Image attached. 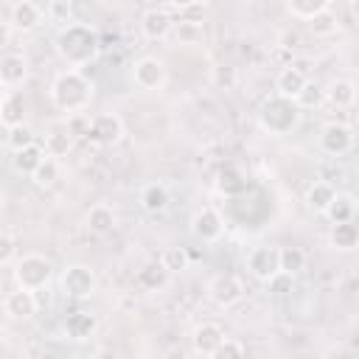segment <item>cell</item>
Masks as SVG:
<instances>
[{
  "label": "cell",
  "instance_id": "24",
  "mask_svg": "<svg viewBox=\"0 0 359 359\" xmlns=\"http://www.w3.org/2000/svg\"><path fill=\"white\" fill-rule=\"evenodd\" d=\"M328 244H331L334 250H339V252L356 250V244H359V227L353 224V219H351V222H337V224H331V230H328Z\"/></svg>",
  "mask_w": 359,
  "mask_h": 359
},
{
  "label": "cell",
  "instance_id": "19",
  "mask_svg": "<svg viewBox=\"0 0 359 359\" xmlns=\"http://www.w3.org/2000/svg\"><path fill=\"white\" fill-rule=\"evenodd\" d=\"M137 202H140V208H143L146 213L157 216V213L168 210L171 194H168V188H165L163 182H146V185L140 188V194H137Z\"/></svg>",
  "mask_w": 359,
  "mask_h": 359
},
{
  "label": "cell",
  "instance_id": "16",
  "mask_svg": "<svg viewBox=\"0 0 359 359\" xmlns=\"http://www.w3.org/2000/svg\"><path fill=\"white\" fill-rule=\"evenodd\" d=\"M25 118H28V98H25V93L8 90L0 98V123L8 129V126H17V123H25Z\"/></svg>",
  "mask_w": 359,
  "mask_h": 359
},
{
  "label": "cell",
  "instance_id": "9",
  "mask_svg": "<svg viewBox=\"0 0 359 359\" xmlns=\"http://www.w3.org/2000/svg\"><path fill=\"white\" fill-rule=\"evenodd\" d=\"M84 137L93 140L95 146H115L123 137V121H121V115H115V112L93 115Z\"/></svg>",
  "mask_w": 359,
  "mask_h": 359
},
{
  "label": "cell",
  "instance_id": "4",
  "mask_svg": "<svg viewBox=\"0 0 359 359\" xmlns=\"http://www.w3.org/2000/svg\"><path fill=\"white\" fill-rule=\"evenodd\" d=\"M56 275V266L48 255L42 252H22L20 258L11 261V278H14V286H22V289H31V292H42L50 286Z\"/></svg>",
  "mask_w": 359,
  "mask_h": 359
},
{
  "label": "cell",
  "instance_id": "29",
  "mask_svg": "<svg viewBox=\"0 0 359 359\" xmlns=\"http://www.w3.org/2000/svg\"><path fill=\"white\" fill-rule=\"evenodd\" d=\"M165 283H168V272H165V266L160 261H149V264H143L137 269V286L154 292V289H163Z\"/></svg>",
  "mask_w": 359,
  "mask_h": 359
},
{
  "label": "cell",
  "instance_id": "31",
  "mask_svg": "<svg viewBox=\"0 0 359 359\" xmlns=\"http://www.w3.org/2000/svg\"><path fill=\"white\" fill-rule=\"evenodd\" d=\"M294 101H297L300 109H317V107L325 104V87L317 84V81H311V79H306V84L300 87V93L294 95Z\"/></svg>",
  "mask_w": 359,
  "mask_h": 359
},
{
  "label": "cell",
  "instance_id": "13",
  "mask_svg": "<svg viewBox=\"0 0 359 359\" xmlns=\"http://www.w3.org/2000/svg\"><path fill=\"white\" fill-rule=\"evenodd\" d=\"M247 272L255 278V280H266L269 275L278 272V247H269V244H261V247H252L247 252Z\"/></svg>",
  "mask_w": 359,
  "mask_h": 359
},
{
  "label": "cell",
  "instance_id": "44",
  "mask_svg": "<svg viewBox=\"0 0 359 359\" xmlns=\"http://www.w3.org/2000/svg\"><path fill=\"white\" fill-rule=\"evenodd\" d=\"M202 14H205V3L199 0V3H194L188 8H182L180 11V20H185V22H202Z\"/></svg>",
  "mask_w": 359,
  "mask_h": 359
},
{
  "label": "cell",
  "instance_id": "10",
  "mask_svg": "<svg viewBox=\"0 0 359 359\" xmlns=\"http://www.w3.org/2000/svg\"><path fill=\"white\" fill-rule=\"evenodd\" d=\"M222 233H224V219H222V213H219L216 208L205 205V208H199V210L191 216V236H194L196 241L213 244V241L222 238Z\"/></svg>",
  "mask_w": 359,
  "mask_h": 359
},
{
  "label": "cell",
  "instance_id": "1",
  "mask_svg": "<svg viewBox=\"0 0 359 359\" xmlns=\"http://www.w3.org/2000/svg\"><path fill=\"white\" fill-rule=\"evenodd\" d=\"M101 50V39L95 34V28H90L87 22H67L59 28L56 34V53L62 56V62H67V67H87Z\"/></svg>",
  "mask_w": 359,
  "mask_h": 359
},
{
  "label": "cell",
  "instance_id": "43",
  "mask_svg": "<svg viewBox=\"0 0 359 359\" xmlns=\"http://www.w3.org/2000/svg\"><path fill=\"white\" fill-rule=\"evenodd\" d=\"M87 126H90V118H87L84 112H76V115H70V121H67V132H70L73 137H84V135H87Z\"/></svg>",
  "mask_w": 359,
  "mask_h": 359
},
{
  "label": "cell",
  "instance_id": "32",
  "mask_svg": "<svg viewBox=\"0 0 359 359\" xmlns=\"http://www.w3.org/2000/svg\"><path fill=\"white\" fill-rule=\"evenodd\" d=\"M42 149H45L48 157H67L70 149H73V135L67 129H53V132H48Z\"/></svg>",
  "mask_w": 359,
  "mask_h": 359
},
{
  "label": "cell",
  "instance_id": "30",
  "mask_svg": "<svg viewBox=\"0 0 359 359\" xmlns=\"http://www.w3.org/2000/svg\"><path fill=\"white\" fill-rule=\"evenodd\" d=\"M278 269L292 272V275L303 272L306 269V252H303V247H294V244L278 247Z\"/></svg>",
  "mask_w": 359,
  "mask_h": 359
},
{
  "label": "cell",
  "instance_id": "37",
  "mask_svg": "<svg viewBox=\"0 0 359 359\" xmlns=\"http://www.w3.org/2000/svg\"><path fill=\"white\" fill-rule=\"evenodd\" d=\"M264 283H266V292H269V294H275V297H286V294L294 289V275H292V272L278 269V272H275V275H269Z\"/></svg>",
  "mask_w": 359,
  "mask_h": 359
},
{
  "label": "cell",
  "instance_id": "17",
  "mask_svg": "<svg viewBox=\"0 0 359 359\" xmlns=\"http://www.w3.org/2000/svg\"><path fill=\"white\" fill-rule=\"evenodd\" d=\"M28 79V62L22 53H3L0 56V84L8 90L22 87Z\"/></svg>",
  "mask_w": 359,
  "mask_h": 359
},
{
  "label": "cell",
  "instance_id": "28",
  "mask_svg": "<svg viewBox=\"0 0 359 359\" xmlns=\"http://www.w3.org/2000/svg\"><path fill=\"white\" fill-rule=\"evenodd\" d=\"M334 194H337L334 182H325V180H314V182L309 185V191H306V205H309V210H314V213H323V210H325V205L334 199Z\"/></svg>",
  "mask_w": 359,
  "mask_h": 359
},
{
  "label": "cell",
  "instance_id": "27",
  "mask_svg": "<svg viewBox=\"0 0 359 359\" xmlns=\"http://www.w3.org/2000/svg\"><path fill=\"white\" fill-rule=\"evenodd\" d=\"M306 25H309L311 36H317V39H328V36H334V34L339 31V17H337L331 8H323V11H317L314 17H309Z\"/></svg>",
  "mask_w": 359,
  "mask_h": 359
},
{
  "label": "cell",
  "instance_id": "26",
  "mask_svg": "<svg viewBox=\"0 0 359 359\" xmlns=\"http://www.w3.org/2000/svg\"><path fill=\"white\" fill-rule=\"evenodd\" d=\"M216 188H219V194H224V196H238V194L247 191V177L241 174V168L224 165V168L219 171V177H216Z\"/></svg>",
  "mask_w": 359,
  "mask_h": 359
},
{
  "label": "cell",
  "instance_id": "12",
  "mask_svg": "<svg viewBox=\"0 0 359 359\" xmlns=\"http://www.w3.org/2000/svg\"><path fill=\"white\" fill-rule=\"evenodd\" d=\"M42 20H45V11H42V6L34 3V0H17V3L11 6V11H8V25H11L14 31H20V34H28V31L39 28Z\"/></svg>",
  "mask_w": 359,
  "mask_h": 359
},
{
  "label": "cell",
  "instance_id": "42",
  "mask_svg": "<svg viewBox=\"0 0 359 359\" xmlns=\"http://www.w3.org/2000/svg\"><path fill=\"white\" fill-rule=\"evenodd\" d=\"M278 48H280V50H297V48H303V36H300L294 28H286V31H280V36H278Z\"/></svg>",
  "mask_w": 359,
  "mask_h": 359
},
{
  "label": "cell",
  "instance_id": "22",
  "mask_svg": "<svg viewBox=\"0 0 359 359\" xmlns=\"http://www.w3.org/2000/svg\"><path fill=\"white\" fill-rule=\"evenodd\" d=\"M325 101L334 109H351L353 101H356V84H353V79H334L325 87Z\"/></svg>",
  "mask_w": 359,
  "mask_h": 359
},
{
  "label": "cell",
  "instance_id": "34",
  "mask_svg": "<svg viewBox=\"0 0 359 359\" xmlns=\"http://www.w3.org/2000/svg\"><path fill=\"white\" fill-rule=\"evenodd\" d=\"M59 171H62V168H59V160L45 154V160L36 165V171L31 174V180H34L36 188H50V185H56V180H59Z\"/></svg>",
  "mask_w": 359,
  "mask_h": 359
},
{
  "label": "cell",
  "instance_id": "48",
  "mask_svg": "<svg viewBox=\"0 0 359 359\" xmlns=\"http://www.w3.org/2000/svg\"><path fill=\"white\" fill-rule=\"evenodd\" d=\"M101 3H118V0H101Z\"/></svg>",
  "mask_w": 359,
  "mask_h": 359
},
{
  "label": "cell",
  "instance_id": "25",
  "mask_svg": "<svg viewBox=\"0 0 359 359\" xmlns=\"http://www.w3.org/2000/svg\"><path fill=\"white\" fill-rule=\"evenodd\" d=\"M320 216H325L331 224H337V222H351L353 216H356V199H353V194H334V199L325 205V210L320 213Z\"/></svg>",
  "mask_w": 359,
  "mask_h": 359
},
{
  "label": "cell",
  "instance_id": "35",
  "mask_svg": "<svg viewBox=\"0 0 359 359\" xmlns=\"http://www.w3.org/2000/svg\"><path fill=\"white\" fill-rule=\"evenodd\" d=\"M6 143H8L11 151H17V149H22V146L36 143V135H34V129H31L28 123H17V126H8V129H6Z\"/></svg>",
  "mask_w": 359,
  "mask_h": 359
},
{
  "label": "cell",
  "instance_id": "39",
  "mask_svg": "<svg viewBox=\"0 0 359 359\" xmlns=\"http://www.w3.org/2000/svg\"><path fill=\"white\" fill-rule=\"evenodd\" d=\"M244 353H247V345H244V342H238V339H233V337H224V339L219 342V348H216L213 356H219V359H238V356H244Z\"/></svg>",
  "mask_w": 359,
  "mask_h": 359
},
{
  "label": "cell",
  "instance_id": "11",
  "mask_svg": "<svg viewBox=\"0 0 359 359\" xmlns=\"http://www.w3.org/2000/svg\"><path fill=\"white\" fill-rule=\"evenodd\" d=\"M3 311H6L11 320H31V317L39 311V297H36V292H31V289L14 286V292H8V294L3 297Z\"/></svg>",
  "mask_w": 359,
  "mask_h": 359
},
{
  "label": "cell",
  "instance_id": "18",
  "mask_svg": "<svg viewBox=\"0 0 359 359\" xmlns=\"http://www.w3.org/2000/svg\"><path fill=\"white\" fill-rule=\"evenodd\" d=\"M84 224H87V230H90L93 236H109V233L118 227V213L112 210V205L98 202V205H93V208L87 210Z\"/></svg>",
  "mask_w": 359,
  "mask_h": 359
},
{
  "label": "cell",
  "instance_id": "40",
  "mask_svg": "<svg viewBox=\"0 0 359 359\" xmlns=\"http://www.w3.org/2000/svg\"><path fill=\"white\" fill-rule=\"evenodd\" d=\"M17 258V238L8 230H0V266H8Z\"/></svg>",
  "mask_w": 359,
  "mask_h": 359
},
{
  "label": "cell",
  "instance_id": "33",
  "mask_svg": "<svg viewBox=\"0 0 359 359\" xmlns=\"http://www.w3.org/2000/svg\"><path fill=\"white\" fill-rule=\"evenodd\" d=\"M283 6H286V11H289L294 20L306 22V20L314 17L317 11L331 8V0H283Z\"/></svg>",
  "mask_w": 359,
  "mask_h": 359
},
{
  "label": "cell",
  "instance_id": "5",
  "mask_svg": "<svg viewBox=\"0 0 359 359\" xmlns=\"http://www.w3.org/2000/svg\"><path fill=\"white\" fill-rule=\"evenodd\" d=\"M59 286L73 300H90L98 292V275L87 264H67L59 275Z\"/></svg>",
  "mask_w": 359,
  "mask_h": 359
},
{
  "label": "cell",
  "instance_id": "15",
  "mask_svg": "<svg viewBox=\"0 0 359 359\" xmlns=\"http://www.w3.org/2000/svg\"><path fill=\"white\" fill-rule=\"evenodd\" d=\"M222 339H224V328L219 323H199L191 334V348L196 356H213Z\"/></svg>",
  "mask_w": 359,
  "mask_h": 359
},
{
  "label": "cell",
  "instance_id": "41",
  "mask_svg": "<svg viewBox=\"0 0 359 359\" xmlns=\"http://www.w3.org/2000/svg\"><path fill=\"white\" fill-rule=\"evenodd\" d=\"M174 25H177V22H174ZM177 36L185 39V42H196V39H202V22H185V20H180V25H177Z\"/></svg>",
  "mask_w": 359,
  "mask_h": 359
},
{
  "label": "cell",
  "instance_id": "7",
  "mask_svg": "<svg viewBox=\"0 0 359 359\" xmlns=\"http://www.w3.org/2000/svg\"><path fill=\"white\" fill-rule=\"evenodd\" d=\"M205 292H208V300L213 306L230 309V306L241 303V297H244V280L238 275H233V272H219V275H213L208 280V289Z\"/></svg>",
  "mask_w": 359,
  "mask_h": 359
},
{
  "label": "cell",
  "instance_id": "23",
  "mask_svg": "<svg viewBox=\"0 0 359 359\" xmlns=\"http://www.w3.org/2000/svg\"><path fill=\"white\" fill-rule=\"evenodd\" d=\"M42 160H45V149L39 143H31V146H22V149L11 151V168L22 177H31Z\"/></svg>",
  "mask_w": 359,
  "mask_h": 359
},
{
  "label": "cell",
  "instance_id": "3",
  "mask_svg": "<svg viewBox=\"0 0 359 359\" xmlns=\"http://www.w3.org/2000/svg\"><path fill=\"white\" fill-rule=\"evenodd\" d=\"M300 118H303V109L297 107L294 98H286V95H269L264 104H261V112H258V123L264 132H269L272 137H283L289 132H294L300 126Z\"/></svg>",
  "mask_w": 359,
  "mask_h": 359
},
{
  "label": "cell",
  "instance_id": "47",
  "mask_svg": "<svg viewBox=\"0 0 359 359\" xmlns=\"http://www.w3.org/2000/svg\"><path fill=\"white\" fill-rule=\"evenodd\" d=\"M194 3H199V0H168V6H171V8H177V11H182V8L194 6Z\"/></svg>",
  "mask_w": 359,
  "mask_h": 359
},
{
  "label": "cell",
  "instance_id": "38",
  "mask_svg": "<svg viewBox=\"0 0 359 359\" xmlns=\"http://www.w3.org/2000/svg\"><path fill=\"white\" fill-rule=\"evenodd\" d=\"M45 17H48L50 22L67 25V22H73V3H70V0H50Z\"/></svg>",
  "mask_w": 359,
  "mask_h": 359
},
{
  "label": "cell",
  "instance_id": "8",
  "mask_svg": "<svg viewBox=\"0 0 359 359\" xmlns=\"http://www.w3.org/2000/svg\"><path fill=\"white\" fill-rule=\"evenodd\" d=\"M132 81L137 90H149V93L163 90L168 81V67L160 56H140L132 65Z\"/></svg>",
  "mask_w": 359,
  "mask_h": 359
},
{
  "label": "cell",
  "instance_id": "6",
  "mask_svg": "<svg viewBox=\"0 0 359 359\" xmlns=\"http://www.w3.org/2000/svg\"><path fill=\"white\" fill-rule=\"evenodd\" d=\"M317 146L323 154L328 157H345L351 149H353V129L342 121H328L320 126V135H317Z\"/></svg>",
  "mask_w": 359,
  "mask_h": 359
},
{
  "label": "cell",
  "instance_id": "45",
  "mask_svg": "<svg viewBox=\"0 0 359 359\" xmlns=\"http://www.w3.org/2000/svg\"><path fill=\"white\" fill-rule=\"evenodd\" d=\"M213 79H216V84H233V70H230V67H224V70L219 67V70L213 73Z\"/></svg>",
  "mask_w": 359,
  "mask_h": 359
},
{
  "label": "cell",
  "instance_id": "21",
  "mask_svg": "<svg viewBox=\"0 0 359 359\" xmlns=\"http://www.w3.org/2000/svg\"><path fill=\"white\" fill-rule=\"evenodd\" d=\"M306 70L297 67V65H283L280 73L275 76V93L278 95H286V98H294L300 93V87L306 84Z\"/></svg>",
  "mask_w": 359,
  "mask_h": 359
},
{
  "label": "cell",
  "instance_id": "46",
  "mask_svg": "<svg viewBox=\"0 0 359 359\" xmlns=\"http://www.w3.org/2000/svg\"><path fill=\"white\" fill-rule=\"evenodd\" d=\"M11 34H14V28L8 25V20H0V48H3V45H8Z\"/></svg>",
  "mask_w": 359,
  "mask_h": 359
},
{
  "label": "cell",
  "instance_id": "2",
  "mask_svg": "<svg viewBox=\"0 0 359 359\" xmlns=\"http://www.w3.org/2000/svg\"><path fill=\"white\" fill-rule=\"evenodd\" d=\"M93 95H95V84L79 67H67V70L56 73L50 81V101L59 112H67V115L84 112L90 107Z\"/></svg>",
  "mask_w": 359,
  "mask_h": 359
},
{
  "label": "cell",
  "instance_id": "36",
  "mask_svg": "<svg viewBox=\"0 0 359 359\" xmlns=\"http://www.w3.org/2000/svg\"><path fill=\"white\" fill-rule=\"evenodd\" d=\"M160 264L165 266L168 275H177L182 269H188V252H185V247H165L163 255H160Z\"/></svg>",
  "mask_w": 359,
  "mask_h": 359
},
{
  "label": "cell",
  "instance_id": "20",
  "mask_svg": "<svg viewBox=\"0 0 359 359\" xmlns=\"http://www.w3.org/2000/svg\"><path fill=\"white\" fill-rule=\"evenodd\" d=\"M98 331V317L95 314H90V311H70L67 317H65V334L70 337V339H76V342H81V339H90L93 334Z\"/></svg>",
  "mask_w": 359,
  "mask_h": 359
},
{
  "label": "cell",
  "instance_id": "14",
  "mask_svg": "<svg viewBox=\"0 0 359 359\" xmlns=\"http://www.w3.org/2000/svg\"><path fill=\"white\" fill-rule=\"evenodd\" d=\"M140 31H143L146 39L160 42V39L171 36V31H174V17H171L165 8H146L143 17H140Z\"/></svg>",
  "mask_w": 359,
  "mask_h": 359
}]
</instances>
